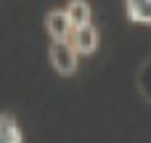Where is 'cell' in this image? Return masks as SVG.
<instances>
[{"instance_id": "1", "label": "cell", "mask_w": 151, "mask_h": 143, "mask_svg": "<svg viewBox=\"0 0 151 143\" xmlns=\"http://www.w3.org/2000/svg\"><path fill=\"white\" fill-rule=\"evenodd\" d=\"M50 61L61 74H72L77 66V48L66 40H56L50 45Z\"/></svg>"}, {"instance_id": "2", "label": "cell", "mask_w": 151, "mask_h": 143, "mask_svg": "<svg viewBox=\"0 0 151 143\" xmlns=\"http://www.w3.org/2000/svg\"><path fill=\"white\" fill-rule=\"evenodd\" d=\"M45 27H48L53 40H66L69 32H72V21H69L66 11H50L48 19H45Z\"/></svg>"}, {"instance_id": "3", "label": "cell", "mask_w": 151, "mask_h": 143, "mask_svg": "<svg viewBox=\"0 0 151 143\" xmlns=\"http://www.w3.org/2000/svg\"><path fill=\"white\" fill-rule=\"evenodd\" d=\"M72 45H74L80 53H93V50H96V45H98V32H96L90 24L77 27V29H74V34H72Z\"/></svg>"}, {"instance_id": "4", "label": "cell", "mask_w": 151, "mask_h": 143, "mask_svg": "<svg viewBox=\"0 0 151 143\" xmlns=\"http://www.w3.org/2000/svg\"><path fill=\"white\" fill-rule=\"evenodd\" d=\"M0 143H21L19 125L11 114H0Z\"/></svg>"}, {"instance_id": "5", "label": "cell", "mask_w": 151, "mask_h": 143, "mask_svg": "<svg viewBox=\"0 0 151 143\" xmlns=\"http://www.w3.org/2000/svg\"><path fill=\"white\" fill-rule=\"evenodd\" d=\"M66 16H69V21H72L74 29L90 24V21H88V19H90V8H88V3H82V0H72L69 8H66Z\"/></svg>"}, {"instance_id": "6", "label": "cell", "mask_w": 151, "mask_h": 143, "mask_svg": "<svg viewBox=\"0 0 151 143\" xmlns=\"http://www.w3.org/2000/svg\"><path fill=\"white\" fill-rule=\"evenodd\" d=\"M127 13L135 21H151V0H127Z\"/></svg>"}, {"instance_id": "7", "label": "cell", "mask_w": 151, "mask_h": 143, "mask_svg": "<svg viewBox=\"0 0 151 143\" xmlns=\"http://www.w3.org/2000/svg\"><path fill=\"white\" fill-rule=\"evenodd\" d=\"M141 90H143V93L151 98V61L143 66V69H141Z\"/></svg>"}]
</instances>
